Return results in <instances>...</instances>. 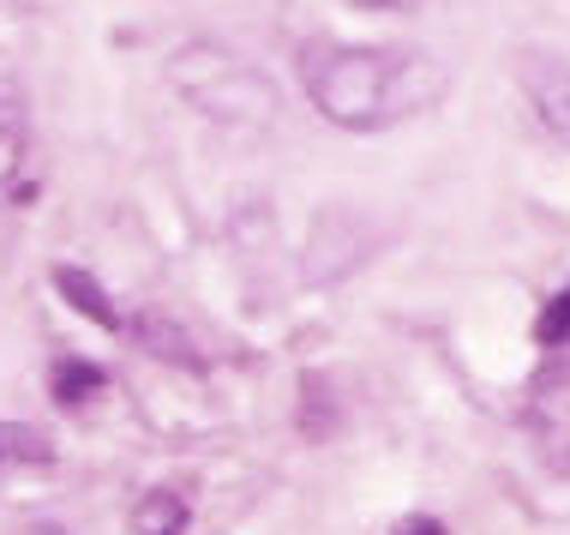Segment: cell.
<instances>
[{"mask_svg": "<svg viewBox=\"0 0 570 535\" xmlns=\"http://www.w3.org/2000/svg\"><path fill=\"white\" fill-rule=\"evenodd\" d=\"M49 386H55V397L67 409H79V403H90L109 379H102V367H90V361H79V356H60L55 361V373H49Z\"/></svg>", "mask_w": 570, "mask_h": 535, "instance_id": "obj_7", "label": "cell"}, {"mask_svg": "<svg viewBox=\"0 0 570 535\" xmlns=\"http://www.w3.org/2000/svg\"><path fill=\"white\" fill-rule=\"evenodd\" d=\"M534 338H541V343H564V338H570V289H559V295L547 301V313H541V325H534Z\"/></svg>", "mask_w": 570, "mask_h": 535, "instance_id": "obj_10", "label": "cell"}, {"mask_svg": "<svg viewBox=\"0 0 570 535\" xmlns=\"http://www.w3.org/2000/svg\"><path fill=\"white\" fill-rule=\"evenodd\" d=\"M444 67L421 49H313L306 55V90L318 115L348 133H373L409 120L444 97Z\"/></svg>", "mask_w": 570, "mask_h": 535, "instance_id": "obj_1", "label": "cell"}, {"mask_svg": "<svg viewBox=\"0 0 570 535\" xmlns=\"http://www.w3.org/2000/svg\"><path fill=\"white\" fill-rule=\"evenodd\" d=\"M517 79H522V90H529L534 115L547 120V133H559V139L570 145V67L552 60V55H522Z\"/></svg>", "mask_w": 570, "mask_h": 535, "instance_id": "obj_3", "label": "cell"}, {"mask_svg": "<svg viewBox=\"0 0 570 535\" xmlns=\"http://www.w3.org/2000/svg\"><path fill=\"white\" fill-rule=\"evenodd\" d=\"M180 499L175 494H150L145 506H138V535H175L180 529Z\"/></svg>", "mask_w": 570, "mask_h": 535, "instance_id": "obj_9", "label": "cell"}, {"mask_svg": "<svg viewBox=\"0 0 570 535\" xmlns=\"http://www.w3.org/2000/svg\"><path fill=\"white\" fill-rule=\"evenodd\" d=\"M354 7H366V12H409V7H421V0H354Z\"/></svg>", "mask_w": 570, "mask_h": 535, "instance_id": "obj_11", "label": "cell"}, {"mask_svg": "<svg viewBox=\"0 0 570 535\" xmlns=\"http://www.w3.org/2000/svg\"><path fill=\"white\" fill-rule=\"evenodd\" d=\"M396 535H444L433 517H409V524H396Z\"/></svg>", "mask_w": 570, "mask_h": 535, "instance_id": "obj_12", "label": "cell"}, {"mask_svg": "<svg viewBox=\"0 0 570 535\" xmlns=\"http://www.w3.org/2000/svg\"><path fill=\"white\" fill-rule=\"evenodd\" d=\"M24 157H30V139H24V115L12 97H0V205L24 193Z\"/></svg>", "mask_w": 570, "mask_h": 535, "instance_id": "obj_4", "label": "cell"}, {"mask_svg": "<svg viewBox=\"0 0 570 535\" xmlns=\"http://www.w3.org/2000/svg\"><path fill=\"white\" fill-rule=\"evenodd\" d=\"M168 85H175L205 120H217V127L246 133V127H271L276 120V85L253 67V60L228 55L217 42L180 49L168 60Z\"/></svg>", "mask_w": 570, "mask_h": 535, "instance_id": "obj_2", "label": "cell"}, {"mask_svg": "<svg viewBox=\"0 0 570 535\" xmlns=\"http://www.w3.org/2000/svg\"><path fill=\"white\" fill-rule=\"evenodd\" d=\"M55 446H49V434L42 427H30V421H0V469H12V464H49Z\"/></svg>", "mask_w": 570, "mask_h": 535, "instance_id": "obj_8", "label": "cell"}, {"mask_svg": "<svg viewBox=\"0 0 570 535\" xmlns=\"http://www.w3.org/2000/svg\"><path fill=\"white\" fill-rule=\"evenodd\" d=\"M132 331H138V343H145L150 356H163V361H175V367H205V356H198L193 338H187V331H180L168 313H145Z\"/></svg>", "mask_w": 570, "mask_h": 535, "instance_id": "obj_6", "label": "cell"}, {"mask_svg": "<svg viewBox=\"0 0 570 535\" xmlns=\"http://www.w3.org/2000/svg\"><path fill=\"white\" fill-rule=\"evenodd\" d=\"M55 289H60V295H67L85 319H90V325H109V331L120 325V313H115L109 289L90 278V271H79V265H55Z\"/></svg>", "mask_w": 570, "mask_h": 535, "instance_id": "obj_5", "label": "cell"}]
</instances>
